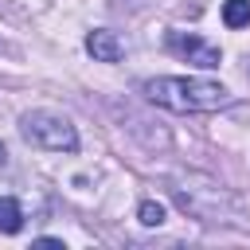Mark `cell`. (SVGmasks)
<instances>
[{
	"label": "cell",
	"mask_w": 250,
	"mask_h": 250,
	"mask_svg": "<svg viewBox=\"0 0 250 250\" xmlns=\"http://www.w3.org/2000/svg\"><path fill=\"white\" fill-rule=\"evenodd\" d=\"M16 230H23V207L20 199L0 195V234H16Z\"/></svg>",
	"instance_id": "cell-6"
},
{
	"label": "cell",
	"mask_w": 250,
	"mask_h": 250,
	"mask_svg": "<svg viewBox=\"0 0 250 250\" xmlns=\"http://www.w3.org/2000/svg\"><path fill=\"white\" fill-rule=\"evenodd\" d=\"M86 51H90L98 62H121V55H125V43L117 39V31L94 27V31L86 35Z\"/></svg>",
	"instance_id": "cell-5"
},
{
	"label": "cell",
	"mask_w": 250,
	"mask_h": 250,
	"mask_svg": "<svg viewBox=\"0 0 250 250\" xmlns=\"http://www.w3.org/2000/svg\"><path fill=\"white\" fill-rule=\"evenodd\" d=\"M0 51H4V43H0Z\"/></svg>",
	"instance_id": "cell-10"
},
{
	"label": "cell",
	"mask_w": 250,
	"mask_h": 250,
	"mask_svg": "<svg viewBox=\"0 0 250 250\" xmlns=\"http://www.w3.org/2000/svg\"><path fill=\"white\" fill-rule=\"evenodd\" d=\"M20 133L27 145L47 148V152H74L78 148V129L70 125V117L55 113V109H31L20 117Z\"/></svg>",
	"instance_id": "cell-3"
},
{
	"label": "cell",
	"mask_w": 250,
	"mask_h": 250,
	"mask_svg": "<svg viewBox=\"0 0 250 250\" xmlns=\"http://www.w3.org/2000/svg\"><path fill=\"white\" fill-rule=\"evenodd\" d=\"M141 94L152 105L172 109V113H215V109L234 105V94L223 82H211V78H180V74L145 78L141 82Z\"/></svg>",
	"instance_id": "cell-1"
},
{
	"label": "cell",
	"mask_w": 250,
	"mask_h": 250,
	"mask_svg": "<svg viewBox=\"0 0 250 250\" xmlns=\"http://www.w3.org/2000/svg\"><path fill=\"white\" fill-rule=\"evenodd\" d=\"M4 160H8V152H4V145H0V168H4Z\"/></svg>",
	"instance_id": "cell-9"
},
{
	"label": "cell",
	"mask_w": 250,
	"mask_h": 250,
	"mask_svg": "<svg viewBox=\"0 0 250 250\" xmlns=\"http://www.w3.org/2000/svg\"><path fill=\"white\" fill-rule=\"evenodd\" d=\"M168 191H172V199H176V207L184 215H191V219H199L207 227H223V223L238 219V199L223 184H215L211 176H199V172L184 176L180 172V176L168 180Z\"/></svg>",
	"instance_id": "cell-2"
},
{
	"label": "cell",
	"mask_w": 250,
	"mask_h": 250,
	"mask_svg": "<svg viewBox=\"0 0 250 250\" xmlns=\"http://www.w3.org/2000/svg\"><path fill=\"white\" fill-rule=\"evenodd\" d=\"M137 219H141L145 227H160V223H164V207H160L156 199H145V203L137 207Z\"/></svg>",
	"instance_id": "cell-8"
},
{
	"label": "cell",
	"mask_w": 250,
	"mask_h": 250,
	"mask_svg": "<svg viewBox=\"0 0 250 250\" xmlns=\"http://www.w3.org/2000/svg\"><path fill=\"white\" fill-rule=\"evenodd\" d=\"M223 23H227L230 31L246 27V23H250V0H223Z\"/></svg>",
	"instance_id": "cell-7"
},
{
	"label": "cell",
	"mask_w": 250,
	"mask_h": 250,
	"mask_svg": "<svg viewBox=\"0 0 250 250\" xmlns=\"http://www.w3.org/2000/svg\"><path fill=\"white\" fill-rule=\"evenodd\" d=\"M164 47H168L176 59H184V62H191V66H199V70H215V66L223 62V51H219L211 39L191 35V31H168Z\"/></svg>",
	"instance_id": "cell-4"
}]
</instances>
